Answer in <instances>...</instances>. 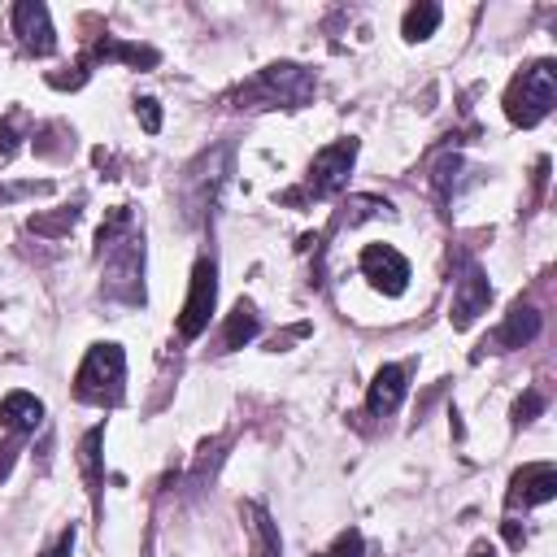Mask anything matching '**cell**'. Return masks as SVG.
Instances as JSON below:
<instances>
[{
  "label": "cell",
  "instance_id": "6da1fadb",
  "mask_svg": "<svg viewBox=\"0 0 557 557\" xmlns=\"http://www.w3.org/2000/svg\"><path fill=\"white\" fill-rule=\"evenodd\" d=\"M100 292L122 305H144V222H135L131 205H117L96 231Z\"/></svg>",
  "mask_w": 557,
  "mask_h": 557
},
{
  "label": "cell",
  "instance_id": "7a4b0ae2",
  "mask_svg": "<svg viewBox=\"0 0 557 557\" xmlns=\"http://www.w3.org/2000/svg\"><path fill=\"white\" fill-rule=\"evenodd\" d=\"M318 91L313 70L296 65V61H270L265 70H257V78H248L235 100L239 109H305Z\"/></svg>",
  "mask_w": 557,
  "mask_h": 557
},
{
  "label": "cell",
  "instance_id": "3957f363",
  "mask_svg": "<svg viewBox=\"0 0 557 557\" xmlns=\"http://www.w3.org/2000/svg\"><path fill=\"white\" fill-rule=\"evenodd\" d=\"M74 396L83 405L113 409L126 396V352L122 344H91L78 374H74Z\"/></svg>",
  "mask_w": 557,
  "mask_h": 557
},
{
  "label": "cell",
  "instance_id": "277c9868",
  "mask_svg": "<svg viewBox=\"0 0 557 557\" xmlns=\"http://www.w3.org/2000/svg\"><path fill=\"white\" fill-rule=\"evenodd\" d=\"M557 104V65L553 61H531L505 91V117L513 126H535L553 113Z\"/></svg>",
  "mask_w": 557,
  "mask_h": 557
},
{
  "label": "cell",
  "instance_id": "5b68a950",
  "mask_svg": "<svg viewBox=\"0 0 557 557\" xmlns=\"http://www.w3.org/2000/svg\"><path fill=\"white\" fill-rule=\"evenodd\" d=\"M213 305H218V261L213 257H200L196 270H191V283H187L183 313H178V335L183 339L205 335V326L213 318Z\"/></svg>",
  "mask_w": 557,
  "mask_h": 557
},
{
  "label": "cell",
  "instance_id": "8992f818",
  "mask_svg": "<svg viewBox=\"0 0 557 557\" xmlns=\"http://www.w3.org/2000/svg\"><path fill=\"white\" fill-rule=\"evenodd\" d=\"M352 161H357V139H352V135H344V139H335V144H326V148H318L313 161H309L305 191H309V196H335V191H344V183H348V174H352Z\"/></svg>",
  "mask_w": 557,
  "mask_h": 557
},
{
  "label": "cell",
  "instance_id": "52a82bcc",
  "mask_svg": "<svg viewBox=\"0 0 557 557\" xmlns=\"http://www.w3.org/2000/svg\"><path fill=\"white\" fill-rule=\"evenodd\" d=\"M361 274L370 278L374 292L383 296H400L409 287V261L392 248V244H366L361 248Z\"/></svg>",
  "mask_w": 557,
  "mask_h": 557
},
{
  "label": "cell",
  "instance_id": "ba28073f",
  "mask_svg": "<svg viewBox=\"0 0 557 557\" xmlns=\"http://www.w3.org/2000/svg\"><path fill=\"white\" fill-rule=\"evenodd\" d=\"M13 35L30 57H48L57 48V30H52V13L39 0H17L13 4Z\"/></svg>",
  "mask_w": 557,
  "mask_h": 557
},
{
  "label": "cell",
  "instance_id": "9c48e42d",
  "mask_svg": "<svg viewBox=\"0 0 557 557\" xmlns=\"http://www.w3.org/2000/svg\"><path fill=\"white\" fill-rule=\"evenodd\" d=\"M487 300H492V283H487V274H483L474 261H466L457 287H453V313H448L453 326L466 331L479 313H487Z\"/></svg>",
  "mask_w": 557,
  "mask_h": 557
},
{
  "label": "cell",
  "instance_id": "30bf717a",
  "mask_svg": "<svg viewBox=\"0 0 557 557\" xmlns=\"http://www.w3.org/2000/svg\"><path fill=\"white\" fill-rule=\"evenodd\" d=\"M557 496V466L548 461H531L522 466L513 479H509V492H505V505L509 509H531V505H544Z\"/></svg>",
  "mask_w": 557,
  "mask_h": 557
},
{
  "label": "cell",
  "instance_id": "8fae6325",
  "mask_svg": "<svg viewBox=\"0 0 557 557\" xmlns=\"http://www.w3.org/2000/svg\"><path fill=\"white\" fill-rule=\"evenodd\" d=\"M222 165H226V148L200 157V165L187 170V178H183V200H187V218H191V222L213 205L218 183H222Z\"/></svg>",
  "mask_w": 557,
  "mask_h": 557
},
{
  "label": "cell",
  "instance_id": "7c38bea8",
  "mask_svg": "<svg viewBox=\"0 0 557 557\" xmlns=\"http://www.w3.org/2000/svg\"><path fill=\"white\" fill-rule=\"evenodd\" d=\"M540 326H544V318H540V309L535 305H513L509 313H505V322L496 326V335L483 344L487 352H513V348H522V344H531L535 335H540Z\"/></svg>",
  "mask_w": 557,
  "mask_h": 557
},
{
  "label": "cell",
  "instance_id": "4fadbf2b",
  "mask_svg": "<svg viewBox=\"0 0 557 557\" xmlns=\"http://www.w3.org/2000/svg\"><path fill=\"white\" fill-rule=\"evenodd\" d=\"M39 422H44V400L35 396V392H9L4 400H0V426L9 431V435H35L39 431Z\"/></svg>",
  "mask_w": 557,
  "mask_h": 557
},
{
  "label": "cell",
  "instance_id": "5bb4252c",
  "mask_svg": "<svg viewBox=\"0 0 557 557\" xmlns=\"http://www.w3.org/2000/svg\"><path fill=\"white\" fill-rule=\"evenodd\" d=\"M400 400H405V366H379L366 392V409L374 418H387L400 409Z\"/></svg>",
  "mask_w": 557,
  "mask_h": 557
},
{
  "label": "cell",
  "instance_id": "9a60e30c",
  "mask_svg": "<svg viewBox=\"0 0 557 557\" xmlns=\"http://www.w3.org/2000/svg\"><path fill=\"white\" fill-rule=\"evenodd\" d=\"M370 218H392V200H383V196H348V200L335 209L331 231L361 226V222H370Z\"/></svg>",
  "mask_w": 557,
  "mask_h": 557
},
{
  "label": "cell",
  "instance_id": "2e32d148",
  "mask_svg": "<svg viewBox=\"0 0 557 557\" xmlns=\"http://www.w3.org/2000/svg\"><path fill=\"white\" fill-rule=\"evenodd\" d=\"M261 331V318H257V305L252 300H235V309L226 313V326H222V348H244L248 339H257Z\"/></svg>",
  "mask_w": 557,
  "mask_h": 557
},
{
  "label": "cell",
  "instance_id": "e0dca14e",
  "mask_svg": "<svg viewBox=\"0 0 557 557\" xmlns=\"http://www.w3.org/2000/svg\"><path fill=\"white\" fill-rule=\"evenodd\" d=\"M100 444H104V426H91V431L78 440V470H83V483H87L91 500H100V487H104V470H100Z\"/></svg>",
  "mask_w": 557,
  "mask_h": 557
},
{
  "label": "cell",
  "instance_id": "ac0fdd59",
  "mask_svg": "<svg viewBox=\"0 0 557 557\" xmlns=\"http://www.w3.org/2000/svg\"><path fill=\"white\" fill-rule=\"evenodd\" d=\"M96 57H100V61H126V65H135V70H152V65L161 61L157 48H148V44H122V39H113V35H104V39L96 44Z\"/></svg>",
  "mask_w": 557,
  "mask_h": 557
},
{
  "label": "cell",
  "instance_id": "d6986e66",
  "mask_svg": "<svg viewBox=\"0 0 557 557\" xmlns=\"http://www.w3.org/2000/svg\"><path fill=\"white\" fill-rule=\"evenodd\" d=\"M244 518H248L257 557H283V540H278V527L270 522V513H265L261 505H244Z\"/></svg>",
  "mask_w": 557,
  "mask_h": 557
},
{
  "label": "cell",
  "instance_id": "ffe728a7",
  "mask_svg": "<svg viewBox=\"0 0 557 557\" xmlns=\"http://www.w3.org/2000/svg\"><path fill=\"white\" fill-rule=\"evenodd\" d=\"M440 17H444V9H440V4H431V0H422V4L405 9V17H400V35H405L409 44L431 39V35H435V26H440Z\"/></svg>",
  "mask_w": 557,
  "mask_h": 557
},
{
  "label": "cell",
  "instance_id": "44dd1931",
  "mask_svg": "<svg viewBox=\"0 0 557 557\" xmlns=\"http://www.w3.org/2000/svg\"><path fill=\"white\" fill-rule=\"evenodd\" d=\"M361 553H366V540H361V531L348 527V531L335 535V544H331L322 557H361Z\"/></svg>",
  "mask_w": 557,
  "mask_h": 557
},
{
  "label": "cell",
  "instance_id": "7402d4cb",
  "mask_svg": "<svg viewBox=\"0 0 557 557\" xmlns=\"http://www.w3.org/2000/svg\"><path fill=\"white\" fill-rule=\"evenodd\" d=\"M544 405H548V400H544V392H535V387H531V392H522V396H518V405H513V422H518V426H522V422H535V413H544Z\"/></svg>",
  "mask_w": 557,
  "mask_h": 557
},
{
  "label": "cell",
  "instance_id": "603a6c76",
  "mask_svg": "<svg viewBox=\"0 0 557 557\" xmlns=\"http://www.w3.org/2000/svg\"><path fill=\"white\" fill-rule=\"evenodd\" d=\"M135 117H139V126H144L148 135H157V131H161V104H157L152 96L135 100Z\"/></svg>",
  "mask_w": 557,
  "mask_h": 557
},
{
  "label": "cell",
  "instance_id": "cb8c5ba5",
  "mask_svg": "<svg viewBox=\"0 0 557 557\" xmlns=\"http://www.w3.org/2000/svg\"><path fill=\"white\" fill-rule=\"evenodd\" d=\"M17 453H22V435H9V440L0 444V483L9 479V470H13V461H17Z\"/></svg>",
  "mask_w": 557,
  "mask_h": 557
},
{
  "label": "cell",
  "instance_id": "d4e9b609",
  "mask_svg": "<svg viewBox=\"0 0 557 557\" xmlns=\"http://www.w3.org/2000/svg\"><path fill=\"white\" fill-rule=\"evenodd\" d=\"M13 148H17V113H13V117H4V122H0V152H4V157H9V152H13Z\"/></svg>",
  "mask_w": 557,
  "mask_h": 557
},
{
  "label": "cell",
  "instance_id": "484cf974",
  "mask_svg": "<svg viewBox=\"0 0 557 557\" xmlns=\"http://www.w3.org/2000/svg\"><path fill=\"white\" fill-rule=\"evenodd\" d=\"M70 553H74V527H70V531H61V535H57V544H48L39 557H70Z\"/></svg>",
  "mask_w": 557,
  "mask_h": 557
},
{
  "label": "cell",
  "instance_id": "4316f807",
  "mask_svg": "<svg viewBox=\"0 0 557 557\" xmlns=\"http://www.w3.org/2000/svg\"><path fill=\"white\" fill-rule=\"evenodd\" d=\"M470 557H492V548H487V544H479V548H474Z\"/></svg>",
  "mask_w": 557,
  "mask_h": 557
}]
</instances>
